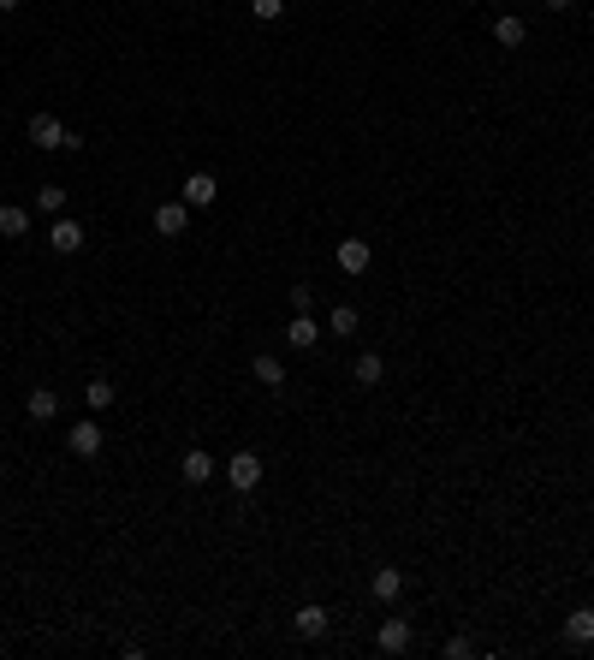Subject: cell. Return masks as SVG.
Wrapping results in <instances>:
<instances>
[{
  "label": "cell",
  "mask_w": 594,
  "mask_h": 660,
  "mask_svg": "<svg viewBox=\"0 0 594 660\" xmlns=\"http://www.w3.org/2000/svg\"><path fill=\"white\" fill-rule=\"evenodd\" d=\"M547 6H552V13H571V6H577V0H547Z\"/></svg>",
  "instance_id": "d4e9b609"
},
{
  "label": "cell",
  "mask_w": 594,
  "mask_h": 660,
  "mask_svg": "<svg viewBox=\"0 0 594 660\" xmlns=\"http://www.w3.org/2000/svg\"><path fill=\"white\" fill-rule=\"evenodd\" d=\"M101 441H107V434H101V423H96V416H84V423H71V429H66V446L78 452V459H96V452H101Z\"/></svg>",
  "instance_id": "3957f363"
},
{
  "label": "cell",
  "mask_w": 594,
  "mask_h": 660,
  "mask_svg": "<svg viewBox=\"0 0 594 660\" xmlns=\"http://www.w3.org/2000/svg\"><path fill=\"white\" fill-rule=\"evenodd\" d=\"M30 144L54 155V149H84V137H78L71 125H60L54 114H36V119H30Z\"/></svg>",
  "instance_id": "6da1fadb"
},
{
  "label": "cell",
  "mask_w": 594,
  "mask_h": 660,
  "mask_svg": "<svg viewBox=\"0 0 594 660\" xmlns=\"http://www.w3.org/2000/svg\"><path fill=\"white\" fill-rule=\"evenodd\" d=\"M565 643L571 648H589L594 643V607H577V613L565 618Z\"/></svg>",
  "instance_id": "8fae6325"
},
{
  "label": "cell",
  "mask_w": 594,
  "mask_h": 660,
  "mask_svg": "<svg viewBox=\"0 0 594 660\" xmlns=\"http://www.w3.org/2000/svg\"><path fill=\"white\" fill-rule=\"evenodd\" d=\"M250 375H255V381H262L268 393H280V387H285V363H280V358H255V363H250Z\"/></svg>",
  "instance_id": "e0dca14e"
},
{
  "label": "cell",
  "mask_w": 594,
  "mask_h": 660,
  "mask_svg": "<svg viewBox=\"0 0 594 660\" xmlns=\"http://www.w3.org/2000/svg\"><path fill=\"white\" fill-rule=\"evenodd\" d=\"M310 303H315V292H310V286H292V316H303Z\"/></svg>",
  "instance_id": "cb8c5ba5"
},
{
  "label": "cell",
  "mask_w": 594,
  "mask_h": 660,
  "mask_svg": "<svg viewBox=\"0 0 594 660\" xmlns=\"http://www.w3.org/2000/svg\"><path fill=\"white\" fill-rule=\"evenodd\" d=\"M494 42H499V48H524V42H529V24H524L517 13H499V18H494Z\"/></svg>",
  "instance_id": "9c48e42d"
},
{
  "label": "cell",
  "mask_w": 594,
  "mask_h": 660,
  "mask_svg": "<svg viewBox=\"0 0 594 660\" xmlns=\"http://www.w3.org/2000/svg\"><path fill=\"white\" fill-rule=\"evenodd\" d=\"M416 643V631H411V618H386L381 631H375V648L381 655H404V648Z\"/></svg>",
  "instance_id": "5b68a950"
},
{
  "label": "cell",
  "mask_w": 594,
  "mask_h": 660,
  "mask_svg": "<svg viewBox=\"0 0 594 660\" xmlns=\"http://www.w3.org/2000/svg\"><path fill=\"white\" fill-rule=\"evenodd\" d=\"M327 333H357V310H351V303H333V316H327Z\"/></svg>",
  "instance_id": "44dd1931"
},
{
  "label": "cell",
  "mask_w": 594,
  "mask_h": 660,
  "mask_svg": "<svg viewBox=\"0 0 594 660\" xmlns=\"http://www.w3.org/2000/svg\"><path fill=\"white\" fill-rule=\"evenodd\" d=\"M114 381H89V387H84V399H89V411H107V404H114Z\"/></svg>",
  "instance_id": "d6986e66"
},
{
  "label": "cell",
  "mask_w": 594,
  "mask_h": 660,
  "mask_svg": "<svg viewBox=\"0 0 594 660\" xmlns=\"http://www.w3.org/2000/svg\"><path fill=\"white\" fill-rule=\"evenodd\" d=\"M0 232H6V238H24V232H30V209H18V202H0Z\"/></svg>",
  "instance_id": "ac0fdd59"
},
{
  "label": "cell",
  "mask_w": 594,
  "mask_h": 660,
  "mask_svg": "<svg viewBox=\"0 0 594 660\" xmlns=\"http://www.w3.org/2000/svg\"><path fill=\"white\" fill-rule=\"evenodd\" d=\"M227 482H232L238 494H255V488H262V459H255V452H232Z\"/></svg>",
  "instance_id": "7a4b0ae2"
},
{
  "label": "cell",
  "mask_w": 594,
  "mask_h": 660,
  "mask_svg": "<svg viewBox=\"0 0 594 660\" xmlns=\"http://www.w3.org/2000/svg\"><path fill=\"white\" fill-rule=\"evenodd\" d=\"M250 18L274 24V18H285V0H250Z\"/></svg>",
  "instance_id": "7402d4cb"
},
{
  "label": "cell",
  "mask_w": 594,
  "mask_h": 660,
  "mask_svg": "<svg viewBox=\"0 0 594 660\" xmlns=\"http://www.w3.org/2000/svg\"><path fill=\"white\" fill-rule=\"evenodd\" d=\"M351 381H357V387H381V381H386V363H381V351H363V358L351 363Z\"/></svg>",
  "instance_id": "7c38bea8"
},
{
  "label": "cell",
  "mask_w": 594,
  "mask_h": 660,
  "mask_svg": "<svg viewBox=\"0 0 594 660\" xmlns=\"http://www.w3.org/2000/svg\"><path fill=\"white\" fill-rule=\"evenodd\" d=\"M285 345H297V351H310V345H321V328L310 321V310H303V316H292V328H285Z\"/></svg>",
  "instance_id": "2e32d148"
},
{
  "label": "cell",
  "mask_w": 594,
  "mask_h": 660,
  "mask_svg": "<svg viewBox=\"0 0 594 660\" xmlns=\"http://www.w3.org/2000/svg\"><path fill=\"white\" fill-rule=\"evenodd\" d=\"M24 411H30V423H54V416H60V393L54 387H36L24 399Z\"/></svg>",
  "instance_id": "5bb4252c"
},
{
  "label": "cell",
  "mask_w": 594,
  "mask_h": 660,
  "mask_svg": "<svg viewBox=\"0 0 594 660\" xmlns=\"http://www.w3.org/2000/svg\"><path fill=\"white\" fill-rule=\"evenodd\" d=\"M13 6H18V0H0V13H13Z\"/></svg>",
  "instance_id": "484cf974"
},
{
  "label": "cell",
  "mask_w": 594,
  "mask_h": 660,
  "mask_svg": "<svg viewBox=\"0 0 594 660\" xmlns=\"http://www.w3.org/2000/svg\"><path fill=\"white\" fill-rule=\"evenodd\" d=\"M179 476L190 482V488H202V482H214V459L202 452V446H190V452L179 459Z\"/></svg>",
  "instance_id": "52a82bcc"
},
{
  "label": "cell",
  "mask_w": 594,
  "mask_h": 660,
  "mask_svg": "<svg viewBox=\"0 0 594 660\" xmlns=\"http://www.w3.org/2000/svg\"><path fill=\"white\" fill-rule=\"evenodd\" d=\"M36 209H42V215H60V209H66V191L60 185H36Z\"/></svg>",
  "instance_id": "ffe728a7"
},
{
  "label": "cell",
  "mask_w": 594,
  "mask_h": 660,
  "mask_svg": "<svg viewBox=\"0 0 594 660\" xmlns=\"http://www.w3.org/2000/svg\"><path fill=\"white\" fill-rule=\"evenodd\" d=\"M327 625H333V613L327 607H297V637H327Z\"/></svg>",
  "instance_id": "9a60e30c"
},
{
  "label": "cell",
  "mask_w": 594,
  "mask_h": 660,
  "mask_svg": "<svg viewBox=\"0 0 594 660\" xmlns=\"http://www.w3.org/2000/svg\"><path fill=\"white\" fill-rule=\"evenodd\" d=\"M214 197H220V185H214V172H190V179L179 185V202H184V209H209Z\"/></svg>",
  "instance_id": "8992f818"
},
{
  "label": "cell",
  "mask_w": 594,
  "mask_h": 660,
  "mask_svg": "<svg viewBox=\"0 0 594 660\" xmlns=\"http://www.w3.org/2000/svg\"><path fill=\"white\" fill-rule=\"evenodd\" d=\"M84 238H89V232L78 227V220H66V215H54V227H48V245H54V256H78V250H84Z\"/></svg>",
  "instance_id": "277c9868"
},
{
  "label": "cell",
  "mask_w": 594,
  "mask_h": 660,
  "mask_svg": "<svg viewBox=\"0 0 594 660\" xmlns=\"http://www.w3.org/2000/svg\"><path fill=\"white\" fill-rule=\"evenodd\" d=\"M368 595H375V601H398V595H404V572L381 565V572L368 577Z\"/></svg>",
  "instance_id": "4fadbf2b"
},
{
  "label": "cell",
  "mask_w": 594,
  "mask_h": 660,
  "mask_svg": "<svg viewBox=\"0 0 594 660\" xmlns=\"http://www.w3.org/2000/svg\"><path fill=\"white\" fill-rule=\"evenodd\" d=\"M368 262H375L368 238H339V268L345 274H368Z\"/></svg>",
  "instance_id": "ba28073f"
},
{
  "label": "cell",
  "mask_w": 594,
  "mask_h": 660,
  "mask_svg": "<svg viewBox=\"0 0 594 660\" xmlns=\"http://www.w3.org/2000/svg\"><path fill=\"white\" fill-rule=\"evenodd\" d=\"M440 655H446V660H469V655H476V643H469V637H446Z\"/></svg>",
  "instance_id": "603a6c76"
},
{
  "label": "cell",
  "mask_w": 594,
  "mask_h": 660,
  "mask_svg": "<svg viewBox=\"0 0 594 660\" xmlns=\"http://www.w3.org/2000/svg\"><path fill=\"white\" fill-rule=\"evenodd\" d=\"M184 220H190V209H184V202H155V232H161V238H179Z\"/></svg>",
  "instance_id": "30bf717a"
}]
</instances>
